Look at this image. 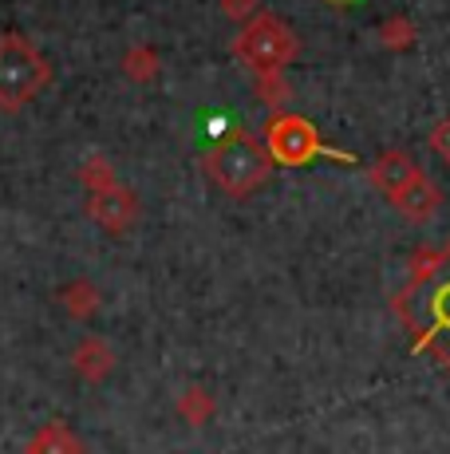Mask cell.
I'll return each mask as SVG.
<instances>
[{
  "mask_svg": "<svg viewBox=\"0 0 450 454\" xmlns=\"http://www.w3.org/2000/svg\"><path fill=\"white\" fill-rule=\"evenodd\" d=\"M265 146H269L273 162L281 166H305L313 162L316 154H324V143H320L316 127L300 115H289V111H276L265 127Z\"/></svg>",
  "mask_w": 450,
  "mask_h": 454,
  "instance_id": "5b68a950",
  "label": "cell"
},
{
  "mask_svg": "<svg viewBox=\"0 0 450 454\" xmlns=\"http://www.w3.org/2000/svg\"><path fill=\"white\" fill-rule=\"evenodd\" d=\"M415 40H419V28H415L411 16H387L384 24H379V43L392 51H411Z\"/></svg>",
  "mask_w": 450,
  "mask_h": 454,
  "instance_id": "8fae6325",
  "label": "cell"
},
{
  "mask_svg": "<svg viewBox=\"0 0 450 454\" xmlns=\"http://www.w3.org/2000/svg\"><path fill=\"white\" fill-rule=\"evenodd\" d=\"M206 170H210L213 186H221L229 198H249L269 182L273 154L265 138H257L253 130H233L206 154Z\"/></svg>",
  "mask_w": 450,
  "mask_h": 454,
  "instance_id": "7a4b0ae2",
  "label": "cell"
},
{
  "mask_svg": "<svg viewBox=\"0 0 450 454\" xmlns=\"http://www.w3.org/2000/svg\"><path fill=\"white\" fill-rule=\"evenodd\" d=\"M328 4H336V8H352V4H360V0H328Z\"/></svg>",
  "mask_w": 450,
  "mask_h": 454,
  "instance_id": "e0dca14e",
  "label": "cell"
},
{
  "mask_svg": "<svg viewBox=\"0 0 450 454\" xmlns=\"http://www.w3.org/2000/svg\"><path fill=\"white\" fill-rule=\"evenodd\" d=\"M59 301H64V309L72 312V317H91V312L99 309V289H95L91 281H75L59 293Z\"/></svg>",
  "mask_w": 450,
  "mask_h": 454,
  "instance_id": "7c38bea8",
  "label": "cell"
},
{
  "mask_svg": "<svg viewBox=\"0 0 450 454\" xmlns=\"http://www.w3.org/2000/svg\"><path fill=\"white\" fill-rule=\"evenodd\" d=\"M178 411L190 419V423H198L202 427L206 419L213 415V399H210V391L206 387H190V391H182V403H178Z\"/></svg>",
  "mask_w": 450,
  "mask_h": 454,
  "instance_id": "4fadbf2b",
  "label": "cell"
},
{
  "mask_svg": "<svg viewBox=\"0 0 450 454\" xmlns=\"http://www.w3.org/2000/svg\"><path fill=\"white\" fill-rule=\"evenodd\" d=\"M88 217H95V222H99L107 233H123V230H131V225L138 222V198L127 186H119V182H115V186L91 190Z\"/></svg>",
  "mask_w": 450,
  "mask_h": 454,
  "instance_id": "8992f818",
  "label": "cell"
},
{
  "mask_svg": "<svg viewBox=\"0 0 450 454\" xmlns=\"http://www.w3.org/2000/svg\"><path fill=\"white\" fill-rule=\"evenodd\" d=\"M257 0H221V8L233 16V20H249V12H253Z\"/></svg>",
  "mask_w": 450,
  "mask_h": 454,
  "instance_id": "2e32d148",
  "label": "cell"
},
{
  "mask_svg": "<svg viewBox=\"0 0 450 454\" xmlns=\"http://www.w3.org/2000/svg\"><path fill=\"white\" fill-rule=\"evenodd\" d=\"M392 202H395V209H400L407 222L423 225V222H431V217L438 214V206H443V194H438V186L427 178V174H419V178L407 182V186L392 198Z\"/></svg>",
  "mask_w": 450,
  "mask_h": 454,
  "instance_id": "52a82bcc",
  "label": "cell"
},
{
  "mask_svg": "<svg viewBox=\"0 0 450 454\" xmlns=\"http://www.w3.org/2000/svg\"><path fill=\"white\" fill-rule=\"evenodd\" d=\"M419 162L411 159V154H403V151H384L376 162L368 166V178H371V186L376 190H384L387 198H395L400 190L407 186L411 178H419Z\"/></svg>",
  "mask_w": 450,
  "mask_h": 454,
  "instance_id": "ba28073f",
  "label": "cell"
},
{
  "mask_svg": "<svg viewBox=\"0 0 450 454\" xmlns=\"http://www.w3.org/2000/svg\"><path fill=\"white\" fill-rule=\"evenodd\" d=\"M284 95H289V87H284L281 72H276V75H261V99H269L273 107H281Z\"/></svg>",
  "mask_w": 450,
  "mask_h": 454,
  "instance_id": "9a60e30c",
  "label": "cell"
},
{
  "mask_svg": "<svg viewBox=\"0 0 450 454\" xmlns=\"http://www.w3.org/2000/svg\"><path fill=\"white\" fill-rule=\"evenodd\" d=\"M48 59L36 43L28 36H16V32L0 36V111H8V115L24 111L48 87Z\"/></svg>",
  "mask_w": 450,
  "mask_h": 454,
  "instance_id": "3957f363",
  "label": "cell"
},
{
  "mask_svg": "<svg viewBox=\"0 0 450 454\" xmlns=\"http://www.w3.org/2000/svg\"><path fill=\"white\" fill-rule=\"evenodd\" d=\"M72 368L83 383H103L115 368V352H111V344L103 336H83L80 348L72 352Z\"/></svg>",
  "mask_w": 450,
  "mask_h": 454,
  "instance_id": "9c48e42d",
  "label": "cell"
},
{
  "mask_svg": "<svg viewBox=\"0 0 450 454\" xmlns=\"http://www.w3.org/2000/svg\"><path fill=\"white\" fill-rule=\"evenodd\" d=\"M24 454H88V450H83V442L75 439L72 427L48 423V427H40V431L32 434V442H28V450Z\"/></svg>",
  "mask_w": 450,
  "mask_h": 454,
  "instance_id": "30bf717a",
  "label": "cell"
},
{
  "mask_svg": "<svg viewBox=\"0 0 450 454\" xmlns=\"http://www.w3.org/2000/svg\"><path fill=\"white\" fill-rule=\"evenodd\" d=\"M427 143H431V151H435L438 159L450 166V115H446V119H438V123L431 127V138H427Z\"/></svg>",
  "mask_w": 450,
  "mask_h": 454,
  "instance_id": "5bb4252c",
  "label": "cell"
},
{
  "mask_svg": "<svg viewBox=\"0 0 450 454\" xmlns=\"http://www.w3.org/2000/svg\"><path fill=\"white\" fill-rule=\"evenodd\" d=\"M233 51L253 67L257 75H276L281 67H289L297 59L300 43L292 36V28L273 12H257L253 20L241 24L237 40H233Z\"/></svg>",
  "mask_w": 450,
  "mask_h": 454,
  "instance_id": "277c9868",
  "label": "cell"
},
{
  "mask_svg": "<svg viewBox=\"0 0 450 454\" xmlns=\"http://www.w3.org/2000/svg\"><path fill=\"white\" fill-rule=\"evenodd\" d=\"M392 309L415 336V352H427L450 372V241L443 249L415 253L411 277Z\"/></svg>",
  "mask_w": 450,
  "mask_h": 454,
  "instance_id": "6da1fadb",
  "label": "cell"
}]
</instances>
